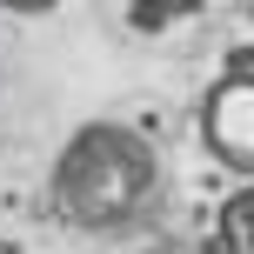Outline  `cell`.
Returning a JSON list of instances; mask_svg holds the SVG:
<instances>
[{"mask_svg": "<svg viewBox=\"0 0 254 254\" xmlns=\"http://www.w3.org/2000/svg\"><path fill=\"white\" fill-rule=\"evenodd\" d=\"M201 147L234 174H254V67H228L201 101Z\"/></svg>", "mask_w": 254, "mask_h": 254, "instance_id": "7a4b0ae2", "label": "cell"}, {"mask_svg": "<svg viewBox=\"0 0 254 254\" xmlns=\"http://www.w3.org/2000/svg\"><path fill=\"white\" fill-rule=\"evenodd\" d=\"M161 194V154L127 121H87L54 161V207L74 228H127Z\"/></svg>", "mask_w": 254, "mask_h": 254, "instance_id": "6da1fadb", "label": "cell"}, {"mask_svg": "<svg viewBox=\"0 0 254 254\" xmlns=\"http://www.w3.org/2000/svg\"><path fill=\"white\" fill-rule=\"evenodd\" d=\"M201 0H134V27H167L174 13H194Z\"/></svg>", "mask_w": 254, "mask_h": 254, "instance_id": "277c9868", "label": "cell"}, {"mask_svg": "<svg viewBox=\"0 0 254 254\" xmlns=\"http://www.w3.org/2000/svg\"><path fill=\"white\" fill-rule=\"evenodd\" d=\"M0 7H13V13H47V7H61V0H0Z\"/></svg>", "mask_w": 254, "mask_h": 254, "instance_id": "5b68a950", "label": "cell"}, {"mask_svg": "<svg viewBox=\"0 0 254 254\" xmlns=\"http://www.w3.org/2000/svg\"><path fill=\"white\" fill-rule=\"evenodd\" d=\"M221 254H254V181L221 201Z\"/></svg>", "mask_w": 254, "mask_h": 254, "instance_id": "3957f363", "label": "cell"}]
</instances>
